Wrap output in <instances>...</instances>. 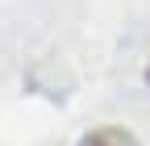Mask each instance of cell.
Returning a JSON list of instances; mask_svg holds the SVG:
<instances>
[{"label": "cell", "instance_id": "7a4b0ae2", "mask_svg": "<svg viewBox=\"0 0 150 146\" xmlns=\"http://www.w3.org/2000/svg\"><path fill=\"white\" fill-rule=\"evenodd\" d=\"M146 79H150V75H146Z\"/></svg>", "mask_w": 150, "mask_h": 146}, {"label": "cell", "instance_id": "6da1fadb", "mask_svg": "<svg viewBox=\"0 0 150 146\" xmlns=\"http://www.w3.org/2000/svg\"><path fill=\"white\" fill-rule=\"evenodd\" d=\"M79 146H138V138L121 130V125H100V130H92L79 138Z\"/></svg>", "mask_w": 150, "mask_h": 146}]
</instances>
